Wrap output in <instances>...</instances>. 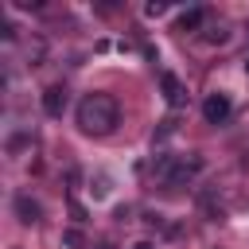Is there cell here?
I'll list each match as a JSON object with an SVG mask.
<instances>
[{"label":"cell","mask_w":249,"mask_h":249,"mask_svg":"<svg viewBox=\"0 0 249 249\" xmlns=\"http://www.w3.org/2000/svg\"><path fill=\"white\" fill-rule=\"evenodd\" d=\"M121 121V105L109 93H86L78 101V128L89 136H109Z\"/></svg>","instance_id":"obj_1"},{"label":"cell","mask_w":249,"mask_h":249,"mask_svg":"<svg viewBox=\"0 0 249 249\" xmlns=\"http://www.w3.org/2000/svg\"><path fill=\"white\" fill-rule=\"evenodd\" d=\"M198 167H202V160H198V156H191V160L163 156V160L156 163V175H160V179H167V183H187V179H191Z\"/></svg>","instance_id":"obj_2"},{"label":"cell","mask_w":249,"mask_h":249,"mask_svg":"<svg viewBox=\"0 0 249 249\" xmlns=\"http://www.w3.org/2000/svg\"><path fill=\"white\" fill-rule=\"evenodd\" d=\"M230 113H233V105H230L226 93H210V97L202 101V117H206V124H226Z\"/></svg>","instance_id":"obj_3"},{"label":"cell","mask_w":249,"mask_h":249,"mask_svg":"<svg viewBox=\"0 0 249 249\" xmlns=\"http://www.w3.org/2000/svg\"><path fill=\"white\" fill-rule=\"evenodd\" d=\"M62 109H66V86H51L43 93V113L47 117H62Z\"/></svg>","instance_id":"obj_4"},{"label":"cell","mask_w":249,"mask_h":249,"mask_svg":"<svg viewBox=\"0 0 249 249\" xmlns=\"http://www.w3.org/2000/svg\"><path fill=\"white\" fill-rule=\"evenodd\" d=\"M160 86H163L167 105H183V97H187V93H183V86H179V78H175V74H163V78H160Z\"/></svg>","instance_id":"obj_5"},{"label":"cell","mask_w":249,"mask_h":249,"mask_svg":"<svg viewBox=\"0 0 249 249\" xmlns=\"http://www.w3.org/2000/svg\"><path fill=\"white\" fill-rule=\"evenodd\" d=\"M16 214H19V222H39V202H31L27 195H16Z\"/></svg>","instance_id":"obj_6"},{"label":"cell","mask_w":249,"mask_h":249,"mask_svg":"<svg viewBox=\"0 0 249 249\" xmlns=\"http://www.w3.org/2000/svg\"><path fill=\"white\" fill-rule=\"evenodd\" d=\"M202 19H206V12L202 8H191V12L179 16V31H195V27H202Z\"/></svg>","instance_id":"obj_7"},{"label":"cell","mask_w":249,"mask_h":249,"mask_svg":"<svg viewBox=\"0 0 249 249\" xmlns=\"http://www.w3.org/2000/svg\"><path fill=\"white\" fill-rule=\"evenodd\" d=\"M163 12H167V4H163V0H152V4H144V16H148V19H156V16H163Z\"/></svg>","instance_id":"obj_8"},{"label":"cell","mask_w":249,"mask_h":249,"mask_svg":"<svg viewBox=\"0 0 249 249\" xmlns=\"http://www.w3.org/2000/svg\"><path fill=\"white\" fill-rule=\"evenodd\" d=\"M226 35H230V31H222V27H218V31H206V43H226Z\"/></svg>","instance_id":"obj_9"},{"label":"cell","mask_w":249,"mask_h":249,"mask_svg":"<svg viewBox=\"0 0 249 249\" xmlns=\"http://www.w3.org/2000/svg\"><path fill=\"white\" fill-rule=\"evenodd\" d=\"M132 249H152V241H136V245H132Z\"/></svg>","instance_id":"obj_10"},{"label":"cell","mask_w":249,"mask_h":249,"mask_svg":"<svg viewBox=\"0 0 249 249\" xmlns=\"http://www.w3.org/2000/svg\"><path fill=\"white\" fill-rule=\"evenodd\" d=\"M245 74H249V54H245Z\"/></svg>","instance_id":"obj_11"},{"label":"cell","mask_w":249,"mask_h":249,"mask_svg":"<svg viewBox=\"0 0 249 249\" xmlns=\"http://www.w3.org/2000/svg\"><path fill=\"white\" fill-rule=\"evenodd\" d=\"M101 249H109V245H101Z\"/></svg>","instance_id":"obj_12"}]
</instances>
